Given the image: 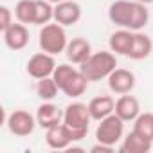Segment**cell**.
Here are the masks:
<instances>
[{
    "label": "cell",
    "instance_id": "obj_2",
    "mask_svg": "<svg viewBox=\"0 0 153 153\" xmlns=\"http://www.w3.org/2000/svg\"><path fill=\"white\" fill-rule=\"evenodd\" d=\"M90 121H92V115H90L88 105H85V103H70L63 110V123L61 124L68 131L72 142L83 140L88 135Z\"/></svg>",
    "mask_w": 153,
    "mask_h": 153
},
{
    "label": "cell",
    "instance_id": "obj_14",
    "mask_svg": "<svg viewBox=\"0 0 153 153\" xmlns=\"http://www.w3.org/2000/svg\"><path fill=\"white\" fill-rule=\"evenodd\" d=\"M115 115H119L124 123H133L139 115H140V103L135 96L130 94H123L117 101H115Z\"/></svg>",
    "mask_w": 153,
    "mask_h": 153
},
{
    "label": "cell",
    "instance_id": "obj_18",
    "mask_svg": "<svg viewBox=\"0 0 153 153\" xmlns=\"http://www.w3.org/2000/svg\"><path fill=\"white\" fill-rule=\"evenodd\" d=\"M153 146V140L142 137L140 133H137L135 130H131L124 139H123V146L121 151L123 153H148Z\"/></svg>",
    "mask_w": 153,
    "mask_h": 153
},
{
    "label": "cell",
    "instance_id": "obj_10",
    "mask_svg": "<svg viewBox=\"0 0 153 153\" xmlns=\"http://www.w3.org/2000/svg\"><path fill=\"white\" fill-rule=\"evenodd\" d=\"M2 36H4V43L7 49L11 51H22L27 47L29 43V31H27V25L22 24V22H13L6 31H2Z\"/></svg>",
    "mask_w": 153,
    "mask_h": 153
},
{
    "label": "cell",
    "instance_id": "obj_7",
    "mask_svg": "<svg viewBox=\"0 0 153 153\" xmlns=\"http://www.w3.org/2000/svg\"><path fill=\"white\" fill-rule=\"evenodd\" d=\"M6 126L16 137H29L38 126V123L36 115L29 114L27 110H13L6 119Z\"/></svg>",
    "mask_w": 153,
    "mask_h": 153
},
{
    "label": "cell",
    "instance_id": "obj_22",
    "mask_svg": "<svg viewBox=\"0 0 153 153\" xmlns=\"http://www.w3.org/2000/svg\"><path fill=\"white\" fill-rule=\"evenodd\" d=\"M133 130H135L137 133H140L142 137L153 140V114H151V112L140 114V115L133 121Z\"/></svg>",
    "mask_w": 153,
    "mask_h": 153
},
{
    "label": "cell",
    "instance_id": "obj_5",
    "mask_svg": "<svg viewBox=\"0 0 153 153\" xmlns=\"http://www.w3.org/2000/svg\"><path fill=\"white\" fill-rule=\"evenodd\" d=\"M38 43H40V49L43 52H49L52 56L65 52V49L68 45L65 27L61 24H58V22L42 25L40 34H38Z\"/></svg>",
    "mask_w": 153,
    "mask_h": 153
},
{
    "label": "cell",
    "instance_id": "obj_13",
    "mask_svg": "<svg viewBox=\"0 0 153 153\" xmlns=\"http://www.w3.org/2000/svg\"><path fill=\"white\" fill-rule=\"evenodd\" d=\"M90 54H92V45L87 38H81V36L72 38L65 49L67 59L74 65H81L83 61H87L90 58Z\"/></svg>",
    "mask_w": 153,
    "mask_h": 153
},
{
    "label": "cell",
    "instance_id": "obj_12",
    "mask_svg": "<svg viewBox=\"0 0 153 153\" xmlns=\"http://www.w3.org/2000/svg\"><path fill=\"white\" fill-rule=\"evenodd\" d=\"M36 123L43 130H49L56 124H61L63 123V110H59L51 101H43V105H40L36 110Z\"/></svg>",
    "mask_w": 153,
    "mask_h": 153
},
{
    "label": "cell",
    "instance_id": "obj_11",
    "mask_svg": "<svg viewBox=\"0 0 153 153\" xmlns=\"http://www.w3.org/2000/svg\"><path fill=\"white\" fill-rule=\"evenodd\" d=\"M108 88L114 94H130L135 88V74L128 68H115L108 76Z\"/></svg>",
    "mask_w": 153,
    "mask_h": 153
},
{
    "label": "cell",
    "instance_id": "obj_21",
    "mask_svg": "<svg viewBox=\"0 0 153 153\" xmlns=\"http://www.w3.org/2000/svg\"><path fill=\"white\" fill-rule=\"evenodd\" d=\"M59 92V87L58 83L54 81L52 76H49V78H43V79H38L36 83V94L42 101H52Z\"/></svg>",
    "mask_w": 153,
    "mask_h": 153
},
{
    "label": "cell",
    "instance_id": "obj_20",
    "mask_svg": "<svg viewBox=\"0 0 153 153\" xmlns=\"http://www.w3.org/2000/svg\"><path fill=\"white\" fill-rule=\"evenodd\" d=\"M15 16L25 25H36V0H18L15 6Z\"/></svg>",
    "mask_w": 153,
    "mask_h": 153
},
{
    "label": "cell",
    "instance_id": "obj_3",
    "mask_svg": "<svg viewBox=\"0 0 153 153\" xmlns=\"http://www.w3.org/2000/svg\"><path fill=\"white\" fill-rule=\"evenodd\" d=\"M54 81L58 83L59 90L67 96V97H79L87 92V87H88V79L87 76L81 72V68H74L67 63H61L56 67L54 74H52Z\"/></svg>",
    "mask_w": 153,
    "mask_h": 153
},
{
    "label": "cell",
    "instance_id": "obj_9",
    "mask_svg": "<svg viewBox=\"0 0 153 153\" xmlns=\"http://www.w3.org/2000/svg\"><path fill=\"white\" fill-rule=\"evenodd\" d=\"M81 20V6L74 0H63L54 6V22L61 24L63 27L76 25Z\"/></svg>",
    "mask_w": 153,
    "mask_h": 153
},
{
    "label": "cell",
    "instance_id": "obj_15",
    "mask_svg": "<svg viewBox=\"0 0 153 153\" xmlns=\"http://www.w3.org/2000/svg\"><path fill=\"white\" fill-rule=\"evenodd\" d=\"M133 36H135V31H130V29H119L112 33L108 40L110 51L117 56H128L133 45Z\"/></svg>",
    "mask_w": 153,
    "mask_h": 153
},
{
    "label": "cell",
    "instance_id": "obj_24",
    "mask_svg": "<svg viewBox=\"0 0 153 153\" xmlns=\"http://www.w3.org/2000/svg\"><path fill=\"white\" fill-rule=\"evenodd\" d=\"M90 151H92V153H110V151H114V146H108V144L97 142L96 146L90 148Z\"/></svg>",
    "mask_w": 153,
    "mask_h": 153
},
{
    "label": "cell",
    "instance_id": "obj_25",
    "mask_svg": "<svg viewBox=\"0 0 153 153\" xmlns=\"http://www.w3.org/2000/svg\"><path fill=\"white\" fill-rule=\"evenodd\" d=\"M137 2H140V4H146V6H148V4H153V0H137Z\"/></svg>",
    "mask_w": 153,
    "mask_h": 153
},
{
    "label": "cell",
    "instance_id": "obj_19",
    "mask_svg": "<svg viewBox=\"0 0 153 153\" xmlns=\"http://www.w3.org/2000/svg\"><path fill=\"white\" fill-rule=\"evenodd\" d=\"M151 51H153V42H151V38H149L146 33L135 31V36H133V45H131V51H130V54H128L126 58L139 61V59L148 58V56L151 54Z\"/></svg>",
    "mask_w": 153,
    "mask_h": 153
},
{
    "label": "cell",
    "instance_id": "obj_17",
    "mask_svg": "<svg viewBox=\"0 0 153 153\" xmlns=\"http://www.w3.org/2000/svg\"><path fill=\"white\" fill-rule=\"evenodd\" d=\"M45 142L51 149H68V146L72 144V139L63 124H56L45 130Z\"/></svg>",
    "mask_w": 153,
    "mask_h": 153
},
{
    "label": "cell",
    "instance_id": "obj_23",
    "mask_svg": "<svg viewBox=\"0 0 153 153\" xmlns=\"http://www.w3.org/2000/svg\"><path fill=\"white\" fill-rule=\"evenodd\" d=\"M13 22V11L7 6H0V31H6Z\"/></svg>",
    "mask_w": 153,
    "mask_h": 153
},
{
    "label": "cell",
    "instance_id": "obj_8",
    "mask_svg": "<svg viewBox=\"0 0 153 153\" xmlns=\"http://www.w3.org/2000/svg\"><path fill=\"white\" fill-rule=\"evenodd\" d=\"M56 67L58 65H56L54 56L42 51V52H36V54H33L29 58V61L25 65V70H27V74L31 76V78L43 79V78H49V76L54 74Z\"/></svg>",
    "mask_w": 153,
    "mask_h": 153
},
{
    "label": "cell",
    "instance_id": "obj_1",
    "mask_svg": "<svg viewBox=\"0 0 153 153\" xmlns=\"http://www.w3.org/2000/svg\"><path fill=\"white\" fill-rule=\"evenodd\" d=\"M108 18L121 29L140 31L149 20V11L146 4H140L137 0H115L108 7Z\"/></svg>",
    "mask_w": 153,
    "mask_h": 153
},
{
    "label": "cell",
    "instance_id": "obj_4",
    "mask_svg": "<svg viewBox=\"0 0 153 153\" xmlns=\"http://www.w3.org/2000/svg\"><path fill=\"white\" fill-rule=\"evenodd\" d=\"M79 68L88 81L108 79V76L117 68V54H114L112 51L92 52L90 58L79 65Z\"/></svg>",
    "mask_w": 153,
    "mask_h": 153
},
{
    "label": "cell",
    "instance_id": "obj_16",
    "mask_svg": "<svg viewBox=\"0 0 153 153\" xmlns=\"http://www.w3.org/2000/svg\"><path fill=\"white\" fill-rule=\"evenodd\" d=\"M88 110L92 115V121H101L105 117H108L110 114H114L115 110V101L112 96H96L90 99L88 103Z\"/></svg>",
    "mask_w": 153,
    "mask_h": 153
},
{
    "label": "cell",
    "instance_id": "obj_26",
    "mask_svg": "<svg viewBox=\"0 0 153 153\" xmlns=\"http://www.w3.org/2000/svg\"><path fill=\"white\" fill-rule=\"evenodd\" d=\"M47 2H51V4H59V2H63V0H47Z\"/></svg>",
    "mask_w": 153,
    "mask_h": 153
},
{
    "label": "cell",
    "instance_id": "obj_6",
    "mask_svg": "<svg viewBox=\"0 0 153 153\" xmlns=\"http://www.w3.org/2000/svg\"><path fill=\"white\" fill-rule=\"evenodd\" d=\"M123 135H124V121L115 114H110L108 117L101 119L96 128V140L108 146H115L123 139Z\"/></svg>",
    "mask_w": 153,
    "mask_h": 153
}]
</instances>
